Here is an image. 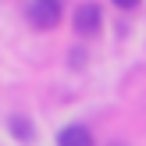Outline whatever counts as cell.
<instances>
[{
	"mask_svg": "<svg viewBox=\"0 0 146 146\" xmlns=\"http://www.w3.org/2000/svg\"><path fill=\"white\" fill-rule=\"evenodd\" d=\"M61 11H64L61 0H32L25 7V18L32 21V29H54L61 21Z\"/></svg>",
	"mask_w": 146,
	"mask_h": 146,
	"instance_id": "2",
	"label": "cell"
},
{
	"mask_svg": "<svg viewBox=\"0 0 146 146\" xmlns=\"http://www.w3.org/2000/svg\"><path fill=\"white\" fill-rule=\"evenodd\" d=\"M11 132L18 135V139H25V143L32 139V128H29V121H25V118H11Z\"/></svg>",
	"mask_w": 146,
	"mask_h": 146,
	"instance_id": "4",
	"label": "cell"
},
{
	"mask_svg": "<svg viewBox=\"0 0 146 146\" xmlns=\"http://www.w3.org/2000/svg\"><path fill=\"white\" fill-rule=\"evenodd\" d=\"M114 7H121V11H132V7H139V0H111Z\"/></svg>",
	"mask_w": 146,
	"mask_h": 146,
	"instance_id": "5",
	"label": "cell"
},
{
	"mask_svg": "<svg viewBox=\"0 0 146 146\" xmlns=\"http://www.w3.org/2000/svg\"><path fill=\"white\" fill-rule=\"evenodd\" d=\"M71 25H75V32L82 36V39L100 36V29H104V11H100V4H93V0L78 4V7H75V18H71Z\"/></svg>",
	"mask_w": 146,
	"mask_h": 146,
	"instance_id": "1",
	"label": "cell"
},
{
	"mask_svg": "<svg viewBox=\"0 0 146 146\" xmlns=\"http://www.w3.org/2000/svg\"><path fill=\"white\" fill-rule=\"evenodd\" d=\"M57 146H96V143H93V132L86 125H64L57 132Z\"/></svg>",
	"mask_w": 146,
	"mask_h": 146,
	"instance_id": "3",
	"label": "cell"
}]
</instances>
